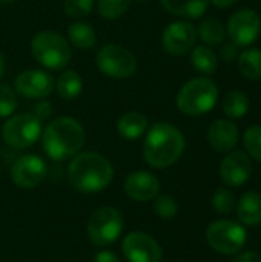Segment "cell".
<instances>
[{"mask_svg":"<svg viewBox=\"0 0 261 262\" xmlns=\"http://www.w3.org/2000/svg\"><path fill=\"white\" fill-rule=\"evenodd\" d=\"M208 140L214 150L220 154L231 152L238 143V129L229 120H217L208 130Z\"/></svg>","mask_w":261,"mask_h":262,"instance_id":"obj_17","label":"cell"},{"mask_svg":"<svg viewBox=\"0 0 261 262\" xmlns=\"http://www.w3.org/2000/svg\"><path fill=\"white\" fill-rule=\"evenodd\" d=\"M95 0H63V11L68 17L77 20L89 15L94 9Z\"/></svg>","mask_w":261,"mask_h":262,"instance_id":"obj_29","label":"cell"},{"mask_svg":"<svg viewBox=\"0 0 261 262\" xmlns=\"http://www.w3.org/2000/svg\"><path fill=\"white\" fill-rule=\"evenodd\" d=\"M3 74H5V58L0 52V78L3 77Z\"/></svg>","mask_w":261,"mask_h":262,"instance_id":"obj_38","label":"cell"},{"mask_svg":"<svg viewBox=\"0 0 261 262\" xmlns=\"http://www.w3.org/2000/svg\"><path fill=\"white\" fill-rule=\"evenodd\" d=\"M2 3H15V2H18V0H0Z\"/></svg>","mask_w":261,"mask_h":262,"instance_id":"obj_39","label":"cell"},{"mask_svg":"<svg viewBox=\"0 0 261 262\" xmlns=\"http://www.w3.org/2000/svg\"><path fill=\"white\" fill-rule=\"evenodd\" d=\"M198 37L208 45V46H217L225 38V28L217 18H205L197 31Z\"/></svg>","mask_w":261,"mask_h":262,"instance_id":"obj_26","label":"cell"},{"mask_svg":"<svg viewBox=\"0 0 261 262\" xmlns=\"http://www.w3.org/2000/svg\"><path fill=\"white\" fill-rule=\"evenodd\" d=\"M48 175V166L38 155H23L20 157L12 169L11 180L20 189H34L43 183Z\"/></svg>","mask_w":261,"mask_h":262,"instance_id":"obj_13","label":"cell"},{"mask_svg":"<svg viewBox=\"0 0 261 262\" xmlns=\"http://www.w3.org/2000/svg\"><path fill=\"white\" fill-rule=\"evenodd\" d=\"M132 0H97L98 14L106 20L120 18L129 8Z\"/></svg>","mask_w":261,"mask_h":262,"instance_id":"obj_27","label":"cell"},{"mask_svg":"<svg viewBox=\"0 0 261 262\" xmlns=\"http://www.w3.org/2000/svg\"><path fill=\"white\" fill-rule=\"evenodd\" d=\"M237 216L246 226L261 224V195L246 192L237 203Z\"/></svg>","mask_w":261,"mask_h":262,"instance_id":"obj_19","label":"cell"},{"mask_svg":"<svg viewBox=\"0 0 261 262\" xmlns=\"http://www.w3.org/2000/svg\"><path fill=\"white\" fill-rule=\"evenodd\" d=\"M212 206L218 213L228 215L235 207V196L228 189H218L212 196Z\"/></svg>","mask_w":261,"mask_h":262,"instance_id":"obj_32","label":"cell"},{"mask_svg":"<svg viewBox=\"0 0 261 262\" xmlns=\"http://www.w3.org/2000/svg\"><path fill=\"white\" fill-rule=\"evenodd\" d=\"M18 106L17 92L6 83H0V118H9L14 115Z\"/></svg>","mask_w":261,"mask_h":262,"instance_id":"obj_28","label":"cell"},{"mask_svg":"<svg viewBox=\"0 0 261 262\" xmlns=\"http://www.w3.org/2000/svg\"><path fill=\"white\" fill-rule=\"evenodd\" d=\"M125 227L122 213L114 207H100L88 220V236L97 247L115 243Z\"/></svg>","mask_w":261,"mask_h":262,"instance_id":"obj_8","label":"cell"},{"mask_svg":"<svg viewBox=\"0 0 261 262\" xmlns=\"http://www.w3.org/2000/svg\"><path fill=\"white\" fill-rule=\"evenodd\" d=\"M68 41L82 51L92 49L97 45V32L89 23L75 20L68 26Z\"/></svg>","mask_w":261,"mask_h":262,"instance_id":"obj_20","label":"cell"},{"mask_svg":"<svg viewBox=\"0 0 261 262\" xmlns=\"http://www.w3.org/2000/svg\"><path fill=\"white\" fill-rule=\"evenodd\" d=\"M163 8L183 18H198L208 9L209 0H160Z\"/></svg>","mask_w":261,"mask_h":262,"instance_id":"obj_21","label":"cell"},{"mask_svg":"<svg viewBox=\"0 0 261 262\" xmlns=\"http://www.w3.org/2000/svg\"><path fill=\"white\" fill-rule=\"evenodd\" d=\"M138 2H146V0H138Z\"/></svg>","mask_w":261,"mask_h":262,"instance_id":"obj_40","label":"cell"},{"mask_svg":"<svg viewBox=\"0 0 261 262\" xmlns=\"http://www.w3.org/2000/svg\"><path fill=\"white\" fill-rule=\"evenodd\" d=\"M2 137L9 147H31L42 137V121L32 112L11 115L2 127Z\"/></svg>","mask_w":261,"mask_h":262,"instance_id":"obj_7","label":"cell"},{"mask_svg":"<svg viewBox=\"0 0 261 262\" xmlns=\"http://www.w3.org/2000/svg\"><path fill=\"white\" fill-rule=\"evenodd\" d=\"M252 175V161L242 152H229L220 164V177L225 184L231 187H238L245 184Z\"/></svg>","mask_w":261,"mask_h":262,"instance_id":"obj_15","label":"cell"},{"mask_svg":"<svg viewBox=\"0 0 261 262\" xmlns=\"http://www.w3.org/2000/svg\"><path fill=\"white\" fill-rule=\"evenodd\" d=\"M154 212L162 220H172L178 212L177 201L169 195H157L154 203Z\"/></svg>","mask_w":261,"mask_h":262,"instance_id":"obj_31","label":"cell"},{"mask_svg":"<svg viewBox=\"0 0 261 262\" xmlns=\"http://www.w3.org/2000/svg\"><path fill=\"white\" fill-rule=\"evenodd\" d=\"M94 262H120V258L114 252L103 250V252H98L94 256Z\"/></svg>","mask_w":261,"mask_h":262,"instance_id":"obj_35","label":"cell"},{"mask_svg":"<svg viewBox=\"0 0 261 262\" xmlns=\"http://www.w3.org/2000/svg\"><path fill=\"white\" fill-rule=\"evenodd\" d=\"M243 144L249 157L261 161V126H252L245 132Z\"/></svg>","mask_w":261,"mask_h":262,"instance_id":"obj_30","label":"cell"},{"mask_svg":"<svg viewBox=\"0 0 261 262\" xmlns=\"http://www.w3.org/2000/svg\"><path fill=\"white\" fill-rule=\"evenodd\" d=\"M149 127V121L145 114L138 111H129L123 114L117 121V132L125 140H138L146 134Z\"/></svg>","mask_w":261,"mask_h":262,"instance_id":"obj_18","label":"cell"},{"mask_svg":"<svg viewBox=\"0 0 261 262\" xmlns=\"http://www.w3.org/2000/svg\"><path fill=\"white\" fill-rule=\"evenodd\" d=\"M52 104L49 103V101H46V100H42V101H38L35 106H34V111H32V114L42 121V120H48L51 115H52Z\"/></svg>","mask_w":261,"mask_h":262,"instance_id":"obj_33","label":"cell"},{"mask_svg":"<svg viewBox=\"0 0 261 262\" xmlns=\"http://www.w3.org/2000/svg\"><path fill=\"white\" fill-rule=\"evenodd\" d=\"M126 195L138 203H146L155 200L160 192V181L154 173L146 170H137L128 175L125 181Z\"/></svg>","mask_w":261,"mask_h":262,"instance_id":"obj_16","label":"cell"},{"mask_svg":"<svg viewBox=\"0 0 261 262\" xmlns=\"http://www.w3.org/2000/svg\"><path fill=\"white\" fill-rule=\"evenodd\" d=\"M212 5L218 6V8H228V6H232L237 0H211Z\"/></svg>","mask_w":261,"mask_h":262,"instance_id":"obj_37","label":"cell"},{"mask_svg":"<svg viewBox=\"0 0 261 262\" xmlns=\"http://www.w3.org/2000/svg\"><path fill=\"white\" fill-rule=\"evenodd\" d=\"M238 68L249 80H261V51L249 48L238 55Z\"/></svg>","mask_w":261,"mask_h":262,"instance_id":"obj_24","label":"cell"},{"mask_svg":"<svg viewBox=\"0 0 261 262\" xmlns=\"http://www.w3.org/2000/svg\"><path fill=\"white\" fill-rule=\"evenodd\" d=\"M191 64L202 74H214L218 68V60L211 46H194L191 49Z\"/></svg>","mask_w":261,"mask_h":262,"instance_id":"obj_23","label":"cell"},{"mask_svg":"<svg viewBox=\"0 0 261 262\" xmlns=\"http://www.w3.org/2000/svg\"><path fill=\"white\" fill-rule=\"evenodd\" d=\"M185 146V137L174 124L158 121L146 130L143 158L154 169H166L180 160Z\"/></svg>","mask_w":261,"mask_h":262,"instance_id":"obj_1","label":"cell"},{"mask_svg":"<svg viewBox=\"0 0 261 262\" xmlns=\"http://www.w3.org/2000/svg\"><path fill=\"white\" fill-rule=\"evenodd\" d=\"M122 249L129 262H162L163 258L160 244L143 232L129 233L123 239Z\"/></svg>","mask_w":261,"mask_h":262,"instance_id":"obj_14","label":"cell"},{"mask_svg":"<svg viewBox=\"0 0 261 262\" xmlns=\"http://www.w3.org/2000/svg\"><path fill=\"white\" fill-rule=\"evenodd\" d=\"M223 111L229 118H242L249 111V98L242 91H231L223 98Z\"/></svg>","mask_w":261,"mask_h":262,"instance_id":"obj_25","label":"cell"},{"mask_svg":"<svg viewBox=\"0 0 261 262\" xmlns=\"http://www.w3.org/2000/svg\"><path fill=\"white\" fill-rule=\"evenodd\" d=\"M112 178V164L97 152L77 154L68 166V180L71 186L82 193L102 192L111 184Z\"/></svg>","mask_w":261,"mask_h":262,"instance_id":"obj_2","label":"cell"},{"mask_svg":"<svg viewBox=\"0 0 261 262\" xmlns=\"http://www.w3.org/2000/svg\"><path fill=\"white\" fill-rule=\"evenodd\" d=\"M232 262H261V255L257 252H245L237 255Z\"/></svg>","mask_w":261,"mask_h":262,"instance_id":"obj_36","label":"cell"},{"mask_svg":"<svg viewBox=\"0 0 261 262\" xmlns=\"http://www.w3.org/2000/svg\"><path fill=\"white\" fill-rule=\"evenodd\" d=\"M31 54L49 71H63L72 58L69 41L55 31L37 32L31 40Z\"/></svg>","mask_w":261,"mask_h":262,"instance_id":"obj_4","label":"cell"},{"mask_svg":"<svg viewBox=\"0 0 261 262\" xmlns=\"http://www.w3.org/2000/svg\"><path fill=\"white\" fill-rule=\"evenodd\" d=\"M198 34L194 25L189 21H172L169 23L162 34L163 49L175 57L188 54L197 43Z\"/></svg>","mask_w":261,"mask_h":262,"instance_id":"obj_11","label":"cell"},{"mask_svg":"<svg viewBox=\"0 0 261 262\" xmlns=\"http://www.w3.org/2000/svg\"><path fill=\"white\" fill-rule=\"evenodd\" d=\"M220 57H222V58H223V61H226V63L234 61V60L238 57L237 45H234V43H228V45H225V46L222 48V51H220Z\"/></svg>","mask_w":261,"mask_h":262,"instance_id":"obj_34","label":"cell"},{"mask_svg":"<svg viewBox=\"0 0 261 262\" xmlns=\"http://www.w3.org/2000/svg\"><path fill=\"white\" fill-rule=\"evenodd\" d=\"M218 98L217 84L206 77H197L183 84L177 94V107L189 117H200L214 109Z\"/></svg>","mask_w":261,"mask_h":262,"instance_id":"obj_5","label":"cell"},{"mask_svg":"<svg viewBox=\"0 0 261 262\" xmlns=\"http://www.w3.org/2000/svg\"><path fill=\"white\" fill-rule=\"evenodd\" d=\"M55 80L42 69H28L17 74L14 80V91L26 98H45L52 94Z\"/></svg>","mask_w":261,"mask_h":262,"instance_id":"obj_12","label":"cell"},{"mask_svg":"<svg viewBox=\"0 0 261 262\" xmlns=\"http://www.w3.org/2000/svg\"><path fill=\"white\" fill-rule=\"evenodd\" d=\"M261 31V18L254 9H240L234 12L228 21V34L234 45L249 46L252 45Z\"/></svg>","mask_w":261,"mask_h":262,"instance_id":"obj_10","label":"cell"},{"mask_svg":"<svg viewBox=\"0 0 261 262\" xmlns=\"http://www.w3.org/2000/svg\"><path fill=\"white\" fill-rule=\"evenodd\" d=\"M58 94L60 98L66 100V101H72L75 100L83 89V80L78 75L77 71L72 69H65L62 71V74L57 77L55 80V88H54Z\"/></svg>","mask_w":261,"mask_h":262,"instance_id":"obj_22","label":"cell"},{"mask_svg":"<svg viewBox=\"0 0 261 262\" xmlns=\"http://www.w3.org/2000/svg\"><path fill=\"white\" fill-rule=\"evenodd\" d=\"M248 233L245 227L231 220H220L206 229L208 244L222 255H235L246 244Z\"/></svg>","mask_w":261,"mask_h":262,"instance_id":"obj_9","label":"cell"},{"mask_svg":"<svg viewBox=\"0 0 261 262\" xmlns=\"http://www.w3.org/2000/svg\"><path fill=\"white\" fill-rule=\"evenodd\" d=\"M85 141V129L72 117H58L42 132V147L54 161L72 158L82 150Z\"/></svg>","mask_w":261,"mask_h":262,"instance_id":"obj_3","label":"cell"},{"mask_svg":"<svg viewBox=\"0 0 261 262\" xmlns=\"http://www.w3.org/2000/svg\"><path fill=\"white\" fill-rule=\"evenodd\" d=\"M95 64L105 77L114 80L129 78L137 71L135 55L125 46L115 43H108L97 51Z\"/></svg>","mask_w":261,"mask_h":262,"instance_id":"obj_6","label":"cell"}]
</instances>
